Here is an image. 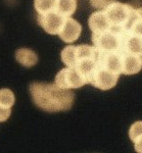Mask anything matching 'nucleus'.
Instances as JSON below:
<instances>
[{"label":"nucleus","mask_w":142,"mask_h":153,"mask_svg":"<svg viewBox=\"0 0 142 153\" xmlns=\"http://www.w3.org/2000/svg\"><path fill=\"white\" fill-rule=\"evenodd\" d=\"M88 25L92 31V34L103 33V32L111 30V23L104 10H97L93 12L89 16Z\"/></svg>","instance_id":"9"},{"label":"nucleus","mask_w":142,"mask_h":153,"mask_svg":"<svg viewBox=\"0 0 142 153\" xmlns=\"http://www.w3.org/2000/svg\"><path fill=\"white\" fill-rule=\"evenodd\" d=\"M54 83L63 89H78L87 84L84 76L75 68H67L58 71Z\"/></svg>","instance_id":"4"},{"label":"nucleus","mask_w":142,"mask_h":153,"mask_svg":"<svg viewBox=\"0 0 142 153\" xmlns=\"http://www.w3.org/2000/svg\"><path fill=\"white\" fill-rule=\"evenodd\" d=\"M124 37L113 30L100 34H92V42L99 54L123 52Z\"/></svg>","instance_id":"3"},{"label":"nucleus","mask_w":142,"mask_h":153,"mask_svg":"<svg viewBox=\"0 0 142 153\" xmlns=\"http://www.w3.org/2000/svg\"><path fill=\"white\" fill-rule=\"evenodd\" d=\"M11 114V109L8 107H4V106L0 105V123L5 122L8 120V117Z\"/></svg>","instance_id":"22"},{"label":"nucleus","mask_w":142,"mask_h":153,"mask_svg":"<svg viewBox=\"0 0 142 153\" xmlns=\"http://www.w3.org/2000/svg\"><path fill=\"white\" fill-rule=\"evenodd\" d=\"M16 59L25 68H32L38 62V55L29 48H19L16 52Z\"/></svg>","instance_id":"13"},{"label":"nucleus","mask_w":142,"mask_h":153,"mask_svg":"<svg viewBox=\"0 0 142 153\" xmlns=\"http://www.w3.org/2000/svg\"><path fill=\"white\" fill-rule=\"evenodd\" d=\"M123 52H113L106 54H99L98 63L106 70L114 74L121 75L123 73Z\"/></svg>","instance_id":"7"},{"label":"nucleus","mask_w":142,"mask_h":153,"mask_svg":"<svg viewBox=\"0 0 142 153\" xmlns=\"http://www.w3.org/2000/svg\"><path fill=\"white\" fill-rule=\"evenodd\" d=\"M77 0H57L56 11L63 14L64 18H71L76 12Z\"/></svg>","instance_id":"15"},{"label":"nucleus","mask_w":142,"mask_h":153,"mask_svg":"<svg viewBox=\"0 0 142 153\" xmlns=\"http://www.w3.org/2000/svg\"><path fill=\"white\" fill-rule=\"evenodd\" d=\"M134 10L131 5L114 1L105 9L109 21L111 23V30L125 36L128 33V29L134 16Z\"/></svg>","instance_id":"2"},{"label":"nucleus","mask_w":142,"mask_h":153,"mask_svg":"<svg viewBox=\"0 0 142 153\" xmlns=\"http://www.w3.org/2000/svg\"><path fill=\"white\" fill-rule=\"evenodd\" d=\"M61 60L68 68H76L78 62L77 46L69 45L61 51Z\"/></svg>","instance_id":"14"},{"label":"nucleus","mask_w":142,"mask_h":153,"mask_svg":"<svg viewBox=\"0 0 142 153\" xmlns=\"http://www.w3.org/2000/svg\"><path fill=\"white\" fill-rule=\"evenodd\" d=\"M114 1L117 0H89V3L93 8H96L98 10H105Z\"/></svg>","instance_id":"21"},{"label":"nucleus","mask_w":142,"mask_h":153,"mask_svg":"<svg viewBox=\"0 0 142 153\" xmlns=\"http://www.w3.org/2000/svg\"><path fill=\"white\" fill-rule=\"evenodd\" d=\"M128 32L142 37V18L136 13L135 10H134V16H133V19H132L130 26H129Z\"/></svg>","instance_id":"19"},{"label":"nucleus","mask_w":142,"mask_h":153,"mask_svg":"<svg viewBox=\"0 0 142 153\" xmlns=\"http://www.w3.org/2000/svg\"><path fill=\"white\" fill-rule=\"evenodd\" d=\"M66 19L58 11L54 10L45 14H38V24L46 33L50 35H58L63 28Z\"/></svg>","instance_id":"6"},{"label":"nucleus","mask_w":142,"mask_h":153,"mask_svg":"<svg viewBox=\"0 0 142 153\" xmlns=\"http://www.w3.org/2000/svg\"><path fill=\"white\" fill-rule=\"evenodd\" d=\"M57 0H34L35 10L38 14H45L56 10Z\"/></svg>","instance_id":"16"},{"label":"nucleus","mask_w":142,"mask_h":153,"mask_svg":"<svg viewBox=\"0 0 142 153\" xmlns=\"http://www.w3.org/2000/svg\"><path fill=\"white\" fill-rule=\"evenodd\" d=\"M16 102V96L13 92L7 88L0 89V105L11 108Z\"/></svg>","instance_id":"18"},{"label":"nucleus","mask_w":142,"mask_h":153,"mask_svg":"<svg viewBox=\"0 0 142 153\" xmlns=\"http://www.w3.org/2000/svg\"><path fill=\"white\" fill-rule=\"evenodd\" d=\"M123 73L124 75H135L142 68V56L130 53H123Z\"/></svg>","instance_id":"11"},{"label":"nucleus","mask_w":142,"mask_h":153,"mask_svg":"<svg viewBox=\"0 0 142 153\" xmlns=\"http://www.w3.org/2000/svg\"><path fill=\"white\" fill-rule=\"evenodd\" d=\"M77 55H78V61L85 58H98V51L95 46H89L86 44L77 46ZM78 63V62H77Z\"/></svg>","instance_id":"17"},{"label":"nucleus","mask_w":142,"mask_h":153,"mask_svg":"<svg viewBox=\"0 0 142 153\" xmlns=\"http://www.w3.org/2000/svg\"><path fill=\"white\" fill-rule=\"evenodd\" d=\"M119 76L120 75H118V74H114L113 71L104 68L103 66L98 65L95 73L91 76L89 84H91L95 88L106 91L114 88L117 85L119 80Z\"/></svg>","instance_id":"5"},{"label":"nucleus","mask_w":142,"mask_h":153,"mask_svg":"<svg viewBox=\"0 0 142 153\" xmlns=\"http://www.w3.org/2000/svg\"><path fill=\"white\" fill-rule=\"evenodd\" d=\"M30 93L35 105L47 112L69 110L75 99L71 90L61 88L55 83H33L30 86Z\"/></svg>","instance_id":"1"},{"label":"nucleus","mask_w":142,"mask_h":153,"mask_svg":"<svg viewBox=\"0 0 142 153\" xmlns=\"http://www.w3.org/2000/svg\"><path fill=\"white\" fill-rule=\"evenodd\" d=\"M82 33V26L76 19L67 18L58 36L66 43H73L77 41Z\"/></svg>","instance_id":"8"},{"label":"nucleus","mask_w":142,"mask_h":153,"mask_svg":"<svg viewBox=\"0 0 142 153\" xmlns=\"http://www.w3.org/2000/svg\"><path fill=\"white\" fill-rule=\"evenodd\" d=\"M129 137L133 143L142 137V120H137L131 126L129 130Z\"/></svg>","instance_id":"20"},{"label":"nucleus","mask_w":142,"mask_h":153,"mask_svg":"<svg viewBox=\"0 0 142 153\" xmlns=\"http://www.w3.org/2000/svg\"><path fill=\"white\" fill-rule=\"evenodd\" d=\"M134 147H135V150L137 152L139 153H142V137L140 138V139H138L137 141L134 143Z\"/></svg>","instance_id":"23"},{"label":"nucleus","mask_w":142,"mask_h":153,"mask_svg":"<svg viewBox=\"0 0 142 153\" xmlns=\"http://www.w3.org/2000/svg\"><path fill=\"white\" fill-rule=\"evenodd\" d=\"M98 65V58H85L79 60L75 68L84 76V79L87 81V84H89L91 76L95 73Z\"/></svg>","instance_id":"12"},{"label":"nucleus","mask_w":142,"mask_h":153,"mask_svg":"<svg viewBox=\"0 0 142 153\" xmlns=\"http://www.w3.org/2000/svg\"><path fill=\"white\" fill-rule=\"evenodd\" d=\"M123 53L142 56V37L128 32L124 37Z\"/></svg>","instance_id":"10"}]
</instances>
